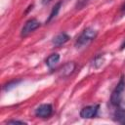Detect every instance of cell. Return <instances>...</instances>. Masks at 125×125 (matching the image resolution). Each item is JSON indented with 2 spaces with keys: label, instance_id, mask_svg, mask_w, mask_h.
I'll use <instances>...</instances> for the list:
<instances>
[{
  "label": "cell",
  "instance_id": "obj_14",
  "mask_svg": "<svg viewBox=\"0 0 125 125\" xmlns=\"http://www.w3.org/2000/svg\"><path fill=\"white\" fill-rule=\"evenodd\" d=\"M51 1H52V0H42L41 3H42V5H47V4H49Z\"/></svg>",
  "mask_w": 125,
  "mask_h": 125
},
{
  "label": "cell",
  "instance_id": "obj_10",
  "mask_svg": "<svg viewBox=\"0 0 125 125\" xmlns=\"http://www.w3.org/2000/svg\"><path fill=\"white\" fill-rule=\"evenodd\" d=\"M61 6H62V2H58V3L53 7V9H52V11H51V13H50V15H49V17H48L46 22H50L54 18L57 17V15H58V13H59V11H60V9H61Z\"/></svg>",
  "mask_w": 125,
  "mask_h": 125
},
{
  "label": "cell",
  "instance_id": "obj_7",
  "mask_svg": "<svg viewBox=\"0 0 125 125\" xmlns=\"http://www.w3.org/2000/svg\"><path fill=\"white\" fill-rule=\"evenodd\" d=\"M68 39H69V36H68L66 33H64V32H61V33L57 34V35L53 38L52 43H53L54 46L59 47V46H62V44H64L65 42H67Z\"/></svg>",
  "mask_w": 125,
  "mask_h": 125
},
{
  "label": "cell",
  "instance_id": "obj_5",
  "mask_svg": "<svg viewBox=\"0 0 125 125\" xmlns=\"http://www.w3.org/2000/svg\"><path fill=\"white\" fill-rule=\"evenodd\" d=\"M99 110V104H94V105H88L85 106L81 109L80 111V116L84 119H89V118H93L97 115Z\"/></svg>",
  "mask_w": 125,
  "mask_h": 125
},
{
  "label": "cell",
  "instance_id": "obj_4",
  "mask_svg": "<svg viewBox=\"0 0 125 125\" xmlns=\"http://www.w3.org/2000/svg\"><path fill=\"white\" fill-rule=\"evenodd\" d=\"M53 112V107L50 104H40L38 107H36L34 113L37 117H41V118H47L49 117Z\"/></svg>",
  "mask_w": 125,
  "mask_h": 125
},
{
  "label": "cell",
  "instance_id": "obj_3",
  "mask_svg": "<svg viewBox=\"0 0 125 125\" xmlns=\"http://www.w3.org/2000/svg\"><path fill=\"white\" fill-rule=\"evenodd\" d=\"M39 26H40V22H39L36 19H30V20H28V21L24 23V25L22 26L21 35L24 37V36L28 35L30 32H32V31H34L35 29H37Z\"/></svg>",
  "mask_w": 125,
  "mask_h": 125
},
{
  "label": "cell",
  "instance_id": "obj_1",
  "mask_svg": "<svg viewBox=\"0 0 125 125\" xmlns=\"http://www.w3.org/2000/svg\"><path fill=\"white\" fill-rule=\"evenodd\" d=\"M97 36V31L92 27H87L82 31V33L78 36V38L75 41V48L76 49H82L88 46Z\"/></svg>",
  "mask_w": 125,
  "mask_h": 125
},
{
  "label": "cell",
  "instance_id": "obj_13",
  "mask_svg": "<svg viewBox=\"0 0 125 125\" xmlns=\"http://www.w3.org/2000/svg\"><path fill=\"white\" fill-rule=\"evenodd\" d=\"M7 123L8 124H25V122L20 121V120H9Z\"/></svg>",
  "mask_w": 125,
  "mask_h": 125
},
{
  "label": "cell",
  "instance_id": "obj_11",
  "mask_svg": "<svg viewBox=\"0 0 125 125\" xmlns=\"http://www.w3.org/2000/svg\"><path fill=\"white\" fill-rule=\"evenodd\" d=\"M20 82H21L20 80H14V81H11V82H9V83L5 84V85H4V87H3V89H4L5 91H10L11 89L15 88V87L20 83Z\"/></svg>",
  "mask_w": 125,
  "mask_h": 125
},
{
  "label": "cell",
  "instance_id": "obj_9",
  "mask_svg": "<svg viewBox=\"0 0 125 125\" xmlns=\"http://www.w3.org/2000/svg\"><path fill=\"white\" fill-rule=\"evenodd\" d=\"M114 120L120 124L125 125V109L124 108H117L114 112Z\"/></svg>",
  "mask_w": 125,
  "mask_h": 125
},
{
  "label": "cell",
  "instance_id": "obj_6",
  "mask_svg": "<svg viewBox=\"0 0 125 125\" xmlns=\"http://www.w3.org/2000/svg\"><path fill=\"white\" fill-rule=\"evenodd\" d=\"M74 69H75V63L74 62H67L59 70V76L62 78L67 77L74 71Z\"/></svg>",
  "mask_w": 125,
  "mask_h": 125
},
{
  "label": "cell",
  "instance_id": "obj_2",
  "mask_svg": "<svg viewBox=\"0 0 125 125\" xmlns=\"http://www.w3.org/2000/svg\"><path fill=\"white\" fill-rule=\"evenodd\" d=\"M124 90H125V78H124V76H122L121 79L119 80L118 84L112 91V94L110 97V103L113 105L120 104V103L122 101V96H123Z\"/></svg>",
  "mask_w": 125,
  "mask_h": 125
},
{
  "label": "cell",
  "instance_id": "obj_8",
  "mask_svg": "<svg viewBox=\"0 0 125 125\" xmlns=\"http://www.w3.org/2000/svg\"><path fill=\"white\" fill-rule=\"evenodd\" d=\"M59 61H60V55H59L58 53H54V54L50 55V56L47 58V60H46V65H47L50 69H52V68L59 62Z\"/></svg>",
  "mask_w": 125,
  "mask_h": 125
},
{
  "label": "cell",
  "instance_id": "obj_16",
  "mask_svg": "<svg viewBox=\"0 0 125 125\" xmlns=\"http://www.w3.org/2000/svg\"><path fill=\"white\" fill-rule=\"evenodd\" d=\"M121 50H123V49H125V41L122 43V45H121V48H120Z\"/></svg>",
  "mask_w": 125,
  "mask_h": 125
},
{
  "label": "cell",
  "instance_id": "obj_15",
  "mask_svg": "<svg viewBox=\"0 0 125 125\" xmlns=\"http://www.w3.org/2000/svg\"><path fill=\"white\" fill-rule=\"evenodd\" d=\"M120 10H121V13H122V14H124V13H125V3L121 6V9H120Z\"/></svg>",
  "mask_w": 125,
  "mask_h": 125
},
{
  "label": "cell",
  "instance_id": "obj_12",
  "mask_svg": "<svg viewBox=\"0 0 125 125\" xmlns=\"http://www.w3.org/2000/svg\"><path fill=\"white\" fill-rule=\"evenodd\" d=\"M89 1H90V0H77V2H76V4H75V8H76L77 10H80V9L84 8V7L89 3Z\"/></svg>",
  "mask_w": 125,
  "mask_h": 125
}]
</instances>
